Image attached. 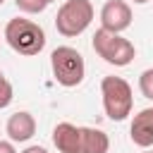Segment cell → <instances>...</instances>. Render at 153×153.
Masks as SVG:
<instances>
[{
    "label": "cell",
    "instance_id": "4fadbf2b",
    "mask_svg": "<svg viewBox=\"0 0 153 153\" xmlns=\"http://www.w3.org/2000/svg\"><path fill=\"white\" fill-rule=\"evenodd\" d=\"M12 98H14V88H12L10 79L2 74V69H0V110H5L12 103Z\"/></svg>",
    "mask_w": 153,
    "mask_h": 153
},
{
    "label": "cell",
    "instance_id": "52a82bcc",
    "mask_svg": "<svg viewBox=\"0 0 153 153\" xmlns=\"http://www.w3.org/2000/svg\"><path fill=\"white\" fill-rule=\"evenodd\" d=\"M5 134L14 143H26L36 134V120H33V115L26 112V110H19V112L10 115L7 124H5Z\"/></svg>",
    "mask_w": 153,
    "mask_h": 153
},
{
    "label": "cell",
    "instance_id": "277c9868",
    "mask_svg": "<svg viewBox=\"0 0 153 153\" xmlns=\"http://www.w3.org/2000/svg\"><path fill=\"white\" fill-rule=\"evenodd\" d=\"M91 45H93L96 55L112 67H127L136 57V48H134L131 41H127L122 33H112V31H105V29H98L93 33Z\"/></svg>",
    "mask_w": 153,
    "mask_h": 153
},
{
    "label": "cell",
    "instance_id": "5bb4252c",
    "mask_svg": "<svg viewBox=\"0 0 153 153\" xmlns=\"http://www.w3.org/2000/svg\"><path fill=\"white\" fill-rule=\"evenodd\" d=\"M0 153H17L14 141H10V139H0Z\"/></svg>",
    "mask_w": 153,
    "mask_h": 153
},
{
    "label": "cell",
    "instance_id": "9a60e30c",
    "mask_svg": "<svg viewBox=\"0 0 153 153\" xmlns=\"http://www.w3.org/2000/svg\"><path fill=\"white\" fill-rule=\"evenodd\" d=\"M22 153H48V148H43V146H26Z\"/></svg>",
    "mask_w": 153,
    "mask_h": 153
},
{
    "label": "cell",
    "instance_id": "2e32d148",
    "mask_svg": "<svg viewBox=\"0 0 153 153\" xmlns=\"http://www.w3.org/2000/svg\"><path fill=\"white\" fill-rule=\"evenodd\" d=\"M134 5H146V2H151V0H131Z\"/></svg>",
    "mask_w": 153,
    "mask_h": 153
},
{
    "label": "cell",
    "instance_id": "ac0fdd59",
    "mask_svg": "<svg viewBox=\"0 0 153 153\" xmlns=\"http://www.w3.org/2000/svg\"><path fill=\"white\" fill-rule=\"evenodd\" d=\"M2 2H5V0H0V5H2Z\"/></svg>",
    "mask_w": 153,
    "mask_h": 153
},
{
    "label": "cell",
    "instance_id": "8992f818",
    "mask_svg": "<svg viewBox=\"0 0 153 153\" xmlns=\"http://www.w3.org/2000/svg\"><path fill=\"white\" fill-rule=\"evenodd\" d=\"M131 5L127 0H108L100 7V29L122 33L131 26Z\"/></svg>",
    "mask_w": 153,
    "mask_h": 153
},
{
    "label": "cell",
    "instance_id": "9c48e42d",
    "mask_svg": "<svg viewBox=\"0 0 153 153\" xmlns=\"http://www.w3.org/2000/svg\"><path fill=\"white\" fill-rule=\"evenodd\" d=\"M53 143L57 153H81V127L72 122H57L53 129Z\"/></svg>",
    "mask_w": 153,
    "mask_h": 153
},
{
    "label": "cell",
    "instance_id": "3957f363",
    "mask_svg": "<svg viewBox=\"0 0 153 153\" xmlns=\"http://www.w3.org/2000/svg\"><path fill=\"white\" fill-rule=\"evenodd\" d=\"M50 69H53L55 81L60 86H65V88L79 86L84 81V76H86L84 55L72 45H57L50 53Z\"/></svg>",
    "mask_w": 153,
    "mask_h": 153
},
{
    "label": "cell",
    "instance_id": "d6986e66",
    "mask_svg": "<svg viewBox=\"0 0 153 153\" xmlns=\"http://www.w3.org/2000/svg\"><path fill=\"white\" fill-rule=\"evenodd\" d=\"M50 2H53V0H50Z\"/></svg>",
    "mask_w": 153,
    "mask_h": 153
},
{
    "label": "cell",
    "instance_id": "8fae6325",
    "mask_svg": "<svg viewBox=\"0 0 153 153\" xmlns=\"http://www.w3.org/2000/svg\"><path fill=\"white\" fill-rule=\"evenodd\" d=\"M14 5H17V10L24 12V14H41V12L50 5V0H14Z\"/></svg>",
    "mask_w": 153,
    "mask_h": 153
},
{
    "label": "cell",
    "instance_id": "5b68a950",
    "mask_svg": "<svg viewBox=\"0 0 153 153\" xmlns=\"http://www.w3.org/2000/svg\"><path fill=\"white\" fill-rule=\"evenodd\" d=\"M93 22V5L91 0H65L55 14V29L65 38L81 36Z\"/></svg>",
    "mask_w": 153,
    "mask_h": 153
},
{
    "label": "cell",
    "instance_id": "ba28073f",
    "mask_svg": "<svg viewBox=\"0 0 153 153\" xmlns=\"http://www.w3.org/2000/svg\"><path fill=\"white\" fill-rule=\"evenodd\" d=\"M129 139L139 148L153 146V108H143L134 115V120L129 124Z\"/></svg>",
    "mask_w": 153,
    "mask_h": 153
},
{
    "label": "cell",
    "instance_id": "6da1fadb",
    "mask_svg": "<svg viewBox=\"0 0 153 153\" xmlns=\"http://www.w3.org/2000/svg\"><path fill=\"white\" fill-rule=\"evenodd\" d=\"M2 38L14 53H19L24 57L38 55L45 48V41H48L43 26L38 22H33V19H26V17H12L5 24Z\"/></svg>",
    "mask_w": 153,
    "mask_h": 153
},
{
    "label": "cell",
    "instance_id": "7a4b0ae2",
    "mask_svg": "<svg viewBox=\"0 0 153 153\" xmlns=\"http://www.w3.org/2000/svg\"><path fill=\"white\" fill-rule=\"evenodd\" d=\"M100 98H103V110L108 115V120L112 122H122L131 115L134 108V93L127 79L122 76H103L100 79Z\"/></svg>",
    "mask_w": 153,
    "mask_h": 153
},
{
    "label": "cell",
    "instance_id": "e0dca14e",
    "mask_svg": "<svg viewBox=\"0 0 153 153\" xmlns=\"http://www.w3.org/2000/svg\"><path fill=\"white\" fill-rule=\"evenodd\" d=\"M143 153H153V148H146V151H143Z\"/></svg>",
    "mask_w": 153,
    "mask_h": 153
},
{
    "label": "cell",
    "instance_id": "30bf717a",
    "mask_svg": "<svg viewBox=\"0 0 153 153\" xmlns=\"http://www.w3.org/2000/svg\"><path fill=\"white\" fill-rule=\"evenodd\" d=\"M110 139L98 127H81V153H108Z\"/></svg>",
    "mask_w": 153,
    "mask_h": 153
},
{
    "label": "cell",
    "instance_id": "7c38bea8",
    "mask_svg": "<svg viewBox=\"0 0 153 153\" xmlns=\"http://www.w3.org/2000/svg\"><path fill=\"white\" fill-rule=\"evenodd\" d=\"M139 91H141L143 98L153 100V67H148L139 74Z\"/></svg>",
    "mask_w": 153,
    "mask_h": 153
}]
</instances>
